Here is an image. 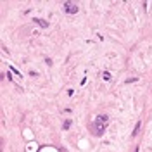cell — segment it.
I'll return each instance as SVG.
<instances>
[{"mask_svg": "<svg viewBox=\"0 0 152 152\" xmlns=\"http://www.w3.org/2000/svg\"><path fill=\"white\" fill-rule=\"evenodd\" d=\"M104 131H105V124H102V123H99L95 119V124L92 126V133L95 137H102V135H104Z\"/></svg>", "mask_w": 152, "mask_h": 152, "instance_id": "obj_1", "label": "cell"}, {"mask_svg": "<svg viewBox=\"0 0 152 152\" xmlns=\"http://www.w3.org/2000/svg\"><path fill=\"white\" fill-rule=\"evenodd\" d=\"M64 11L68 12V14H76L80 9H78V5H76L74 2H66L64 4Z\"/></svg>", "mask_w": 152, "mask_h": 152, "instance_id": "obj_2", "label": "cell"}, {"mask_svg": "<svg viewBox=\"0 0 152 152\" xmlns=\"http://www.w3.org/2000/svg\"><path fill=\"white\" fill-rule=\"evenodd\" d=\"M33 21H35V23H36L38 26H42V28H48V23H47L45 19H38V17H35Z\"/></svg>", "mask_w": 152, "mask_h": 152, "instance_id": "obj_3", "label": "cell"}, {"mask_svg": "<svg viewBox=\"0 0 152 152\" xmlns=\"http://www.w3.org/2000/svg\"><path fill=\"white\" fill-rule=\"evenodd\" d=\"M97 121H99V123H102V124H105V126H107V123H109V118H107L105 114H100L99 118H97Z\"/></svg>", "mask_w": 152, "mask_h": 152, "instance_id": "obj_4", "label": "cell"}, {"mask_svg": "<svg viewBox=\"0 0 152 152\" xmlns=\"http://www.w3.org/2000/svg\"><path fill=\"white\" fill-rule=\"evenodd\" d=\"M140 124H142L140 121H138V123H137V126H135V130H133V137H137V133H138V130H140Z\"/></svg>", "mask_w": 152, "mask_h": 152, "instance_id": "obj_5", "label": "cell"}, {"mask_svg": "<svg viewBox=\"0 0 152 152\" xmlns=\"http://www.w3.org/2000/svg\"><path fill=\"white\" fill-rule=\"evenodd\" d=\"M69 126H71V121H69V119H68V121H66V123H64V130H68Z\"/></svg>", "mask_w": 152, "mask_h": 152, "instance_id": "obj_6", "label": "cell"}, {"mask_svg": "<svg viewBox=\"0 0 152 152\" xmlns=\"http://www.w3.org/2000/svg\"><path fill=\"white\" fill-rule=\"evenodd\" d=\"M104 80H111V73H104Z\"/></svg>", "mask_w": 152, "mask_h": 152, "instance_id": "obj_7", "label": "cell"}, {"mask_svg": "<svg viewBox=\"0 0 152 152\" xmlns=\"http://www.w3.org/2000/svg\"><path fill=\"white\" fill-rule=\"evenodd\" d=\"M138 78H130V80H126V83H133V81H137Z\"/></svg>", "mask_w": 152, "mask_h": 152, "instance_id": "obj_8", "label": "cell"}]
</instances>
